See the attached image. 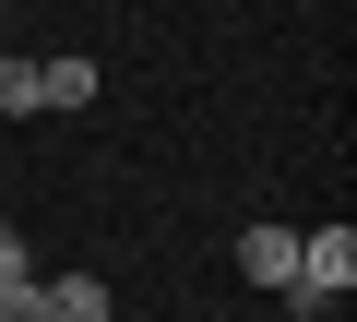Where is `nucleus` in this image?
Returning <instances> with one entry per match:
<instances>
[{
	"label": "nucleus",
	"mask_w": 357,
	"mask_h": 322,
	"mask_svg": "<svg viewBox=\"0 0 357 322\" xmlns=\"http://www.w3.org/2000/svg\"><path fill=\"white\" fill-rule=\"evenodd\" d=\"M345 286H357V239H345V227H310V239H298V286H286V298H298V310H321V298H345Z\"/></svg>",
	"instance_id": "f257e3e1"
},
{
	"label": "nucleus",
	"mask_w": 357,
	"mask_h": 322,
	"mask_svg": "<svg viewBox=\"0 0 357 322\" xmlns=\"http://www.w3.org/2000/svg\"><path fill=\"white\" fill-rule=\"evenodd\" d=\"M48 108H96V60H84V48L36 60V119H48Z\"/></svg>",
	"instance_id": "f03ea898"
},
{
	"label": "nucleus",
	"mask_w": 357,
	"mask_h": 322,
	"mask_svg": "<svg viewBox=\"0 0 357 322\" xmlns=\"http://www.w3.org/2000/svg\"><path fill=\"white\" fill-rule=\"evenodd\" d=\"M238 275L250 286H298V227H250L238 239Z\"/></svg>",
	"instance_id": "7ed1b4c3"
},
{
	"label": "nucleus",
	"mask_w": 357,
	"mask_h": 322,
	"mask_svg": "<svg viewBox=\"0 0 357 322\" xmlns=\"http://www.w3.org/2000/svg\"><path fill=\"white\" fill-rule=\"evenodd\" d=\"M48 298V322H107V286L96 275H60V286H36Z\"/></svg>",
	"instance_id": "20e7f679"
},
{
	"label": "nucleus",
	"mask_w": 357,
	"mask_h": 322,
	"mask_svg": "<svg viewBox=\"0 0 357 322\" xmlns=\"http://www.w3.org/2000/svg\"><path fill=\"white\" fill-rule=\"evenodd\" d=\"M0 108H13V119H36V60H13V48H0Z\"/></svg>",
	"instance_id": "39448f33"
},
{
	"label": "nucleus",
	"mask_w": 357,
	"mask_h": 322,
	"mask_svg": "<svg viewBox=\"0 0 357 322\" xmlns=\"http://www.w3.org/2000/svg\"><path fill=\"white\" fill-rule=\"evenodd\" d=\"M0 322H48V298H36V275H24V286H0Z\"/></svg>",
	"instance_id": "423d86ee"
},
{
	"label": "nucleus",
	"mask_w": 357,
	"mask_h": 322,
	"mask_svg": "<svg viewBox=\"0 0 357 322\" xmlns=\"http://www.w3.org/2000/svg\"><path fill=\"white\" fill-rule=\"evenodd\" d=\"M0 286H24V239L13 227H0Z\"/></svg>",
	"instance_id": "0eeeda50"
}]
</instances>
